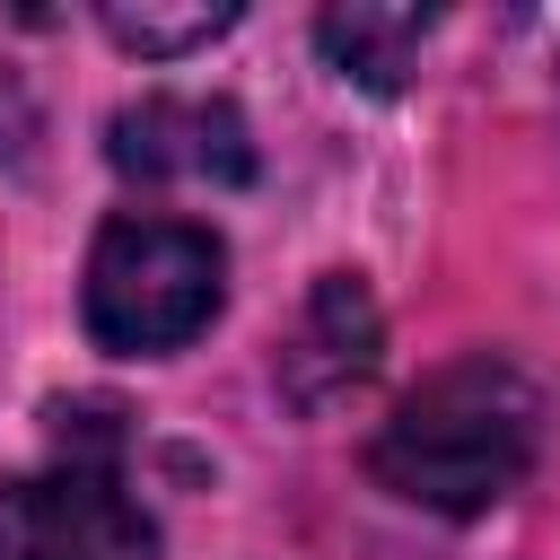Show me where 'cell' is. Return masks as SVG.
Wrapping results in <instances>:
<instances>
[{
    "mask_svg": "<svg viewBox=\"0 0 560 560\" xmlns=\"http://www.w3.org/2000/svg\"><path fill=\"white\" fill-rule=\"evenodd\" d=\"M385 359V315H376V289L359 271H324L306 289V315L280 350V394L298 411H332L350 385H368Z\"/></svg>",
    "mask_w": 560,
    "mask_h": 560,
    "instance_id": "obj_5",
    "label": "cell"
},
{
    "mask_svg": "<svg viewBox=\"0 0 560 560\" xmlns=\"http://www.w3.org/2000/svg\"><path fill=\"white\" fill-rule=\"evenodd\" d=\"M0 551L9 560H158V525L122 481V438L61 429L52 464L0 490Z\"/></svg>",
    "mask_w": 560,
    "mask_h": 560,
    "instance_id": "obj_3",
    "label": "cell"
},
{
    "mask_svg": "<svg viewBox=\"0 0 560 560\" xmlns=\"http://www.w3.org/2000/svg\"><path fill=\"white\" fill-rule=\"evenodd\" d=\"M105 158L131 184H254V131L228 96H140L105 122Z\"/></svg>",
    "mask_w": 560,
    "mask_h": 560,
    "instance_id": "obj_4",
    "label": "cell"
},
{
    "mask_svg": "<svg viewBox=\"0 0 560 560\" xmlns=\"http://www.w3.org/2000/svg\"><path fill=\"white\" fill-rule=\"evenodd\" d=\"M228 306V245L166 210H122L96 228L79 271V324L114 359H175Z\"/></svg>",
    "mask_w": 560,
    "mask_h": 560,
    "instance_id": "obj_2",
    "label": "cell"
},
{
    "mask_svg": "<svg viewBox=\"0 0 560 560\" xmlns=\"http://www.w3.org/2000/svg\"><path fill=\"white\" fill-rule=\"evenodd\" d=\"M429 35H438V9H368V0H350V9H324V18H315L324 61H332L341 79L376 88V96H394V88L411 79V61H420Z\"/></svg>",
    "mask_w": 560,
    "mask_h": 560,
    "instance_id": "obj_6",
    "label": "cell"
},
{
    "mask_svg": "<svg viewBox=\"0 0 560 560\" xmlns=\"http://www.w3.org/2000/svg\"><path fill=\"white\" fill-rule=\"evenodd\" d=\"M534 455L542 385L499 350H464L385 411V429L368 438V481L429 516H481L534 472Z\"/></svg>",
    "mask_w": 560,
    "mask_h": 560,
    "instance_id": "obj_1",
    "label": "cell"
},
{
    "mask_svg": "<svg viewBox=\"0 0 560 560\" xmlns=\"http://www.w3.org/2000/svg\"><path fill=\"white\" fill-rule=\"evenodd\" d=\"M9 131H26V105H18V88L0 79V149H9Z\"/></svg>",
    "mask_w": 560,
    "mask_h": 560,
    "instance_id": "obj_8",
    "label": "cell"
},
{
    "mask_svg": "<svg viewBox=\"0 0 560 560\" xmlns=\"http://www.w3.org/2000/svg\"><path fill=\"white\" fill-rule=\"evenodd\" d=\"M96 26L122 44V52H140V61H184V52H210L228 26H236V0H192V9H158V0H105L96 9Z\"/></svg>",
    "mask_w": 560,
    "mask_h": 560,
    "instance_id": "obj_7",
    "label": "cell"
},
{
    "mask_svg": "<svg viewBox=\"0 0 560 560\" xmlns=\"http://www.w3.org/2000/svg\"><path fill=\"white\" fill-rule=\"evenodd\" d=\"M0 560H9V551H0Z\"/></svg>",
    "mask_w": 560,
    "mask_h": 560,
    "instance_id": "obj_9",
    "label": "cell"
}]
</instances>
